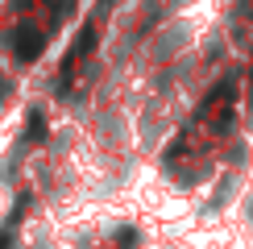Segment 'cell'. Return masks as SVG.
Instances as JSON below:
<instances>
[{"label":"cell","mask_w":253,"mask_h":249,"mask_svg":"<svg viewBox=\"0 0 253 249\" xmlns=\"http://www.w3.org/2000/svg\"><path fill=\"white\" fill-rule=\"evenodd\" d=\"M17 46L25 50V58H34L38 50H42V38L34 34V29H21V34H17Z\"/></svg>","instance_id":"obj_1"}]
</instances>
